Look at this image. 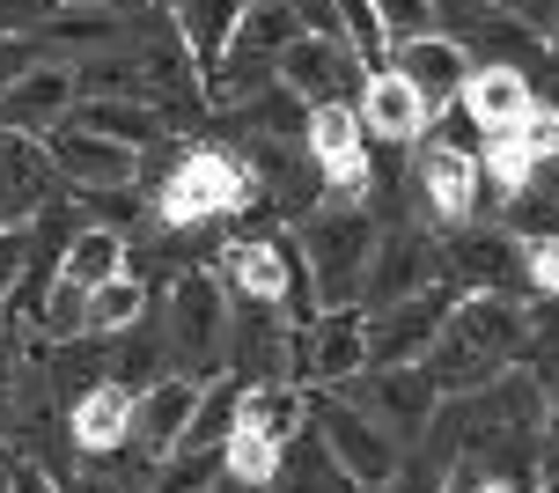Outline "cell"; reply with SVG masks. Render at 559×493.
Returning <instances> with one entry per match:
<instances>
[{
  "label": "cell",
  "instance_id": "1",
  "mask_svg": "<svg viewBox=\"0 0 559 493\" xmlns=\"http://www.w3.org/2000/svg\"><path fill=\"white\" fill-rule=\"evenodd\" d=\"M515 361H523V309L508 295H456L419 368L435 376L442 398H472V390L501 384Z\"/></svg>",
  "mask_w": 559,
  "mask_h": 493
},
{
  "label": "cell",
  "instance_id": "2",
  "mask_svg": "<svg viewBox=\"0 0 559 493\" xmlns=\"http://www.w3.org/2000/svg\"><path fill=\"white\" fill-rule=\"evenodd\" d=\"M376 221H368V207H354V199H324V207H309L302 221V258L309 266V287H317V302L324 309H346V302H361V280H368V258H376Z\"/></svg>",
  "mask_w": 559,
  "mask_h": 493
},
{
  "label": "cell",
  "instance_id": "3",
  "mask_svg": "<svg viewBox=\"0 0 559 493\" xmlns=\"http://www.w3.org/2000/svg\"><path fill=\"white\" fill-rule=\"evenodd\" d=\"M169 376H192V384H214V361L228 347V287L214 280V266H192V273L169 287Z\"/></svg>",
  "mask_w": 559,
  "mask_h": 493
},
{
  "label": "cell",
  "instance_id": "4",
  "mask_svg": "<svg viewBox=\"0 0 559 493\" xmlns=\"http://www.w3.org/2000/svg\"><path fill=\"white\" fill-rule=\"evenodd\" d=\"M309 435L324 442V457H332L354 486H391L397 471H405V449H397L361 406H346L338 390H309Z\"/></svg>",
  "mask_w": 559,
  "mask_h": 493
},
{
  "label": "cell",
  "instance_id": "5",
  "mask_svg": "<svg viewBox=\"0 0 559 493\" xmlns=\"http://www.w3.org/2000/svg\"><path fill=\"white\" fill-rule=\"evenodd\" d=\"M243 207H265V199H258V185L236 169V155L199 148V155H185V163L169 169L163 199H155V221H163V228H199V221L243 214Z\"/></svg>",
  "mask_w": 559,
  "mask_h": 493
},
{
  "label": "cell",
  "instance_id": "6",
  "mask_svg": "<svg viewBox=\"0 0 559 493\" xmlns=\"http://www.w3.org/2000/svg\"><path fill=\"white\" fill-rule=\"evenodd\" d=\"M368 368V309L346 302V309H324L317 325L287 331V384L302 390H346Z\"/></svg>",
  "mask_w": 559,
  "mask_h": 493
},
{
  "label": "cell",
  "instance_id": "7",
  "mask_svg": "<svg viewBox=\"0 0 559 493\" xmlns=\"http://www.w3.org/2000/svg\"><path fill=\"white\" fill-rule=\"evenodd\" d=\"M338 398L361 406L391 442H419L427 420H435V406H442V390H435V376L419 361H405V368H361V384H346Z\"/></svg>",
  "mask_w": 559,
  "mask_h": 493
},
{
  "label": "cell",
  "instance_id": "8",
  "mask_svg": "<svg viewBox=\"0 0 559 493\" xmlns=\"http://www.w3.org/2000/svg\"><path fill=\"white\" fill-rule=\"evenodd\" d=\"M449 287H419L413 302H391V309H368V368H405V361H427L435 331L449 317Z\"/></svg>",
  "mask_w": 559,
  "mask_h": 493
},
{
  "label": "cell",
  "instance_id": "9",
  "mask_svg": "<svg viewBox=\"0 0 559 493\" xmlns=\"http://www.w3.org/2000/svg\"><path fill=\"white\" fill-rule=\"evenodd\" d=\"M273 82L280 89H295L302 104H354V82H368L361 74V59L346 52V45H332V37H287L273 59Z\"/></svg>",
  "mask_w": 559,
  "mask_h": 493
},
{
  "label": "cell",
  "instance_id": "10",
  "mask_svg": "<svg viewBox=\"0 0 559 493\" xmlns=\"http://www.w3.org/2000/svg\"><path fill=\"white\" fill-rule=\"evenodd\" d=\"M45 163H52V177H67L74 192H133L140 185L133 148L96 140V133H82V126H52V133H45Z\"/></svg>",
  "mask_w": 559,
  "mask_h": 493
},
{
  "label": "cell",
  "instance_id": "11",
  "mask_svg": "<svg viewBox=\"0 0 559 493\" xmlns=\"http://www.w3.org/2000/svg\"><path fill=\"white\" fill-rule=\"evenodd\" d=\"M435 280H442V250H435V236L391 228V236H376V258H368V280H361V309L413 302L419 287H435Z\"/></svg>",
  "mask_w": 559,
  "mask_h": 493
},
{
  "label": "cell",
  "instance_id": "12",
  "mask_svg": "<svg viewBox=\"0 0 559 493\" xmlns=\"http://www.w3.org/2000/svg\"><path fill=\"white\" fill-rule=\"evenodd\" d=\"M67 110H74V67L67 59H29L23 74L0 89V133L45 140L52 126H67Z\"/></svg>",
  "mask_w": 559,
  "mask_h": 493
},
{
  "label": "cell",
  "instance_id": "13",
  "mask_svg": "<svg viewBox=\"0 0 559 493\" xmlns=\"http://www.w3.org/2000/svg\"><path fill=\"white\" fill-rule=\"evenodd\" d=\"M383 67H391L397 82H413L427 110H449L456 96H464V82H472V52H464L449 30H419V37H405V45H391Z\"/></svg>",
  "mask_w": 559,
  "mask_h": 493
},
{
  "label": "cell",
  "instance_id": "14",
  "mask_svg": "<svg viewBox=\"0 0 559 493\" xmlns=\"http://www.w3.org/2000/svg\"><path fill=\"white\" fill-rule=\"evenodd\" d=\"M228 361H236V384H273L287 376V317L273 302L251 295H228Z\"/></svg>",
  "mask_w": 559,
  "mask_h": 493
},
{
  "label": "cell",
  "instance_id": "15",
  "mask_svg": "<svg viewBox=\"0 0 559 493\" xmlns=\"http://www.w3.org/2000/svg\"><path fill=\"white\" fill-rule=\"evenodd\" d=\"M478 185H486L478 155L449 148V140H427V148H419L413 192L427 199V214H435V221H472V214H478Z\"/></svg>",
  "mask_w": 559,
  "mask_h": 493
},
{
  "label": "cell",
  "instance_id": "16",
  "mask_svg": "<svg viewBox=\"0 0 559 493\" xmlns=\"http://www.w3.org/2000/svg\"><path fill=\"white\" fill-rule=\"evenodd\" d=\"M199 390H206V384H192V376H163L155 390H140V398H133V427H126V442H133L140 465H163L169 449L185 442V420H192Z\"/></svg>",
  "mask_w": 559,
  "mask_h": 493
},
{
  "label": "cell",
  "instance_id": "17",
  "mask_svg": "<svg viewBox=\"0 0 559 493\" xmlns=\"http://www.w3.org/2000/svg\"><path fill=\"white\" fill-rule=\"evenodd\" d=\"M456 110H464V118H472L478 133L493 140V133L523 126V118L537 110V82L523 74V67H472V82H464ZM486 140H478V148H486Z\"/></svg>",
  "mask_w": 559,
  "mask_h": 493
},
{
  "label": "cell",
  "instance_id": "18",
  "mask_svg": "<svg viewBox=\"0 0 559 493\" xmlns=\"http://www.w3.org/2000/svg\"><path fill=\"white\" fill-rule=\"evenodd\" d=\"M243 8H251V0H177V8H169V37L185 45V59H192L199 82L228 59L236 30H243Z\"/></svg>",
  "mask_w": 559,
  "mask_h": 493
},
{
  "label": "cell",
  "instance_id": "19",
  "mask_svg": "<svg viewBox=\"0 0 559 493\" xmlns=\"http://www.w3.org/2000/svg\"><path fill=\"white\" fill-rule=\"evenodd\" d=\"M45 199H52V163H45V140L0 133V228H29Z\"/></svg>",
  "mask_w": 559,
  "mask_h": 493
},
{
  "label": "cell",
  "instance_id": "20",
  "mask_svg": "<svg viewBox=\"0 0 559 493\" xmlns=\"http://www.w3.org/2000/svg\"><path fill=\"white\" fill-rule=\"evenodd\" d=\"M126 15H104V8H52L45 23L29 30V45L37 59H67V67H82L96 52H118V37H126Z\"/></svg>",
  "mask_w": 559,
  "mask_h": 493
},
{
  "label": "cell",
  "instance_id": "21",
  "mask_svg": "<svg viewBox=\"0 0 559 493\" xmlns=\"http://www.w3.org/2000/svg\"><path fill=\"white\" fill-rule=\"evenodd\" d=\"M354 118H361V133L397 140V148H405V140H419L427 126H435V110L419 104V89H413V82H397L391 67H376V74L361 82V110H354Z\"/></svg>",
  "mask_w": 559,
  "mask_h": 493
},
{
  "label": "cell",
  "instance_id": "22",
  "mask_svg": "<svg viewBox=\"0 0 559 493\" xmlns=\"http://www.w3.org/2000/svg\"><path fill=\"white\" fill-rule=\"evenodd\" d=\"M449 273H464L478 295H508L523 287V244L501 236V228H478V236H456V244H435Z\"/></svg>",
  "mask_w": 559,
  "mask_h": 493
},
{
  "label": "cell",
  "instance_id": "23",
  "mask_svg": "<svg viewBox=\"0 0 559 493\" xmlns=\"http://www.w3.org/2000/svg\"><path fill=\"white\" fill-rule=\"evenodd\" d=\"M67 126H82V133H96V140H118V148H133V155H147V148L169 133L163 110L133 104V96H74Z\"/></svg>",
  "mask_w": 559,
  "mask_h": 493
},
{
  "label": "cell",
  "instance_id": "24",
  "mask_svg": "<svg viewBox=\"0 0 559 493\" xmlns=\"http://www.w3.org/2000/svg\"><path fill=\"white\" fill-rule=\"evenodd\" d=\"M236 427H243V435H265L273 449H287L295 435H309V390L287 384V376H273V384H243V398H236Z\"/></svg>",
  "mask_w": 559,
  "mask_h": 493
},
{
  "label": "cell",
  "instance_id": "25",
  "mask_svg": "<svg viewBox=\"0 0 559 493\" xmlns=\"http://www.w3.org/2000/svg\"><path fill=\"white\" fill-rule=\"evenodd\" d=\"M287 266H295V250H287V244H273V236H243V244H228V250H222L214 280H222L228 295L280 302V287H287Z\"/></svg>",
  "mask_w": 559,
  "mask_h": 493
},
{
  "label": "cell",
  "instance_id": "26",
  "mask_svg": "<svg viewBox=\"0 0 559 493\" xmlns=\"http://www.w3.org/2000/svg\"><path fill=\"white\" fill-rule=\"evenodd\" d=\"M126 427H133V398L118 384H96L74 398V412H67V435H74V449H88V457H118L126 449Z\"/></svg>",
  "mask_w": 559,
  "mask_h": 493
},
{
  "label": "cell",
  "instance_id": "27",
  "mask_svg": "<svg viewBox=\"0 0 559 493\" xmlns=\"http://www.w3.org/2000/svg\"><path fill=\"white\" fill-rule=\"evenodd\" d=\"M126 273V236L118 228H104V221H88V228H74L67 236V250H59V280L67 287H104V280Z\"/></svg>",
  "mask_w": 559,
  "mask_h": 493
},
{
  "label": "cell",
  "instance_id": "28",
  "mask_svg": "<svg viewBox=\"0 0 559 493\" xmlns=\"http://www.w3.org/2000/svg\"><path fill=\"white\" fill-rule=\"evenodd\" d=\"M169 376V347H163V331L140 317L133 331H118V354H111V368H104V384H118L126 398H140V390H155Z\"/></svg>",
  "mask_w": 559,
  "mask_h": 493
},
{
  "label": "cell",
  "instance_id": "29",
  "mask_svg": "<svg viewBox=\"0 0 559 493\" xmlns=\"http://www.w3.org/2000/svg\"><path fill=\"white\" fill-rule=\"evenodd\" d=\"M140 317H147V287H140L133 273H118V280H104V287H88V302H82L88 339H118V331H133Z\"/></svg>",
  "mask_w": 559,
  "mask_h": 493
},
{
  "label": "cell",
  "instance_id": "30",
  "mask_svg": "<svg viewBox=\"0 0 559 493\" xmlns=\"http://www.w3.org/2000/svg\"><path fill=\"white\" fill-rule=\"evenodd\" d=\"M236 398H243L236 376L199 390V406H192V420H185V442H177V449H214V457H222V442L236 435ZM177 449H169V457H177Z\"/></svg>",
  "mask_w": 559,
  "mask_h": 493
},
{
  "label": "cell",
  "instance_id": "31",
  "mask_svg": "<svg viewBox=\"0 0 559 493\" xmlns=\"http://www.w3.org/2000/svg\"><path fill=\"white\" fill-rule=\"evenodd\" d=\"M287 37H295L287 0H251V8H243V30H236V45H228V52H236V59H258V67H273Z\"/></svg>",
  "mask_w": 559,
  "mask_h": 493
},
{
  "label": "cell",
  "instance_id": "32",
  "mask_svg": "<svg viewBox=\"0 0 559 493\" xmlns=\"http://www.w3.org/2000/svg\"><path fill=\"white\" fill-rule=\"evenodd\" d=\"M515 368H531L537 390H559V295H545L523 317V361Z\"/></svg>",
  "mask_w": 559,
  "mask_h": 493
},
{
  "label": "cell",
  "instance_id": "33",
  "mask_svg": "<svg viewBox=\"0 0 559 493\" xmlns=\"http://www.w3.org/2000/svg\"><path fill=\"white\" fill-rule=\"evenodd\" d=\"M280 479H287L295 493H354V479L324 457V442H317V435H295L287 449H280Z\"/></svg>",
  "mask_w": 559,
  "mask_h": 493
},
{
  "label": "cell",
  "instance_id": "34",
  "mask_svg": "<svg viewBox=\"0 0 559 493\" xmlns=\"http://www.w3.org/2000/svg\"><path fill=\"white\" fill-rule=\"evenodd\" d=\"M214 479H222V457H214V449H177V457H163L133 493H206Z\"/></svg>",
  "mask_w": 559,
  "mask_h": 493
},
{
  "label": "cell",
  "instance_id": "35",
  "mask_svg": "<svg viewBox=\"0 0 559 493\" xmlns=\"http://www.w3.org/2000/svg\"><path fill=\"white\" fill-rule=\"evenodd\" d=\"M222 471L236 479V486H273L280 479V449L265 435H243V427H236V435L222 442Z\"/></svg>",
  "mask_w": 559,
  "mask_h": 493
},
{
  "label": "cell",
  "instance_id": "36",
  "mask_svg": "<svg viewBox=\"0 0 559 493\" xmlns=\"http://www.w3.org/2000/svg\"><path fill=\"white\" fill-rule=\"evenodd\" d=\"M368 8H376V23H383L391 45H405V37H419V30H435V8H427V0H368Z\"/></svg>",
  "mask_w": 559,
  "mask_h": 493
},
{
  "label": "cell",
  "instance_id": "37",
  "mask_svg": "<svg viewBox=\"0 0 559 493\" xmlns=\"http://www.w3.org/2000/svg\"><path fill=\"white\" fill-rule=\"evenodd\" d=\"M523 287L559 295V236H531V244H523Z\"/></svg>",
  "mask_w": 559,
  "mask_h": 493
},
{
  "label": "cell",
  "instance_id": "38",
  "mask_svg": "<svg viewBox=\"0 0 559 493\" xmlns=\"http://www.w3.org/2000/svg\"><path fill=\"white\" fill-rule=\"evenodd\" d=\"M23 266H29V228H0V309L23 287Z\"/></svg>",
  "mask_w": 559,
  "mask_h": 493
},
{
  "label": "cell",
  "instance_id": "39",
  "mask_svg": "<svg viewBox=\"0 0 559 493\" xmlns=\"http://www.w3.org/2000/svg\"><path fill=\"white\" fill-rule=\"evenodd\" d=\"M287 15H295L302 37H332V45H346V30H338V0H287Z\"/></svg>",
  "mask_w": 559,
  "mask_h": 493
},
{
  "label": "cell",
  "instance_id": "40",
  "mask_svg": "<svg viewBox=\"0 0 559 493\" xmlns=\"http://www.w3.org/2000/svg\"><path fill=\"white\" fill-rule=\"evenodd\" d=\"M8 493H59V479L37 465V457H23V449H15V457H8Z\"/></svg>",
  "mask_w": 559,
  "mask_h": 493
},
{
  "label": "cell",
  "instance_id": "41",
  "mask_svg": "<svg viewBox=\"0 0 559 493\" xmlns=\"http://www.w3.org/2000/svg\"><path fill=\"white\" fill-rule=\"evenodd\" d=\"M15 442V347H0V457Z\"/></svg>",
  "mask_w": 559,
  "mask_h": 493
},
{
  "label": "cell",
  "instance_id": "42",
  "mask_svg": "<svg viewBox=\"0 0 559 493\" xmlns=\"http://www.w3.org/2000/svg\"><path fill=\"white\" fill-rule=\"evenodd\" d=\"M45 15H52V0H0V23H15L29 37V30L45 23Z\"/></svg>",
  "mask_w": 559,
  "mask_h": 493
},
{
  "label": "cell",
  "instance_id": "43",
  "mask_svg": "<svg viewBox=\"0 0 559 493\" xmlns=\"http://www.w3.org/2000/svg\"><path fill=\"white\" fill-rule=\"evenodd\" d=\"M435 8V23H472V15H486L493 0H427Z\"/></svg>",
  "mask_w": 559,
  "mask_h": 493
},
{
  "label": "cell",
  "instance_id": "44",
  "mask_svg": "<svg viewBox=\"0 0 559 493\" xmlns=\"http://www.w3.org/2000/svg\"><path fill=\"white\" fill-rule=\"evenodd\" d=\"M59 493H126V486L104 479V471H74V479H59Z\"/></svg>",
  "mask_w": 559,
  "mask_h": 493
},
{
  "label": "cell",
  "instance_id": "45",
  "mask_svg": "<svg viewBox=\"0 0 559 493\" xmlns=\"http://www.w3.org/2000/svg\"><path fill=\"white\" fill-rule=\"evenodd\" d=\"M52 8H104V15H140L147 0H52Z\"/></svg>",
  "mask_w": 559,
  "mask_h": 493
},
{
  "label": "cell",
  "instance_id": "46",
  "mask_svg": "<svg viewBox=\"0 0 559 493\" xmlns=\"http://www.w3.org/2000/svg\"><path fill=\"white\" fill-rule=\"evenodd\" d=\"M478 493H515V479H478Z\"/></svg>",
  "mask_w": 559,
  "mask_h": 493
},
{
  "label": "cell",
  "instance_id": "47",
  "mask_svg": "<svg viewBox=\"0 0 559 493\" xmlns=\"http://www.w3.org/2000/svg\"><path fill=\"white\" fill-rule=\"evenodd\" d=\"M537 37H545V45H552V52H559V15H552V23H545V30H537Z\"/></svg>",
  "mask_w": 559,
  "mask_h": 493
},
{
  "label": "cell",
  "instance_id": "48",
  "mask_svg": "<svg viewBox=\"0 0 559 493\" xmlns=\"http://www.w3.org/2000/svg\"><path fill=\"white\" fill-rule=\"evenodd\" d=\"M545 493H559V465H545Z\"/></svg>",
  "mask_w": 559,
  "mask_h": 493
},
{
  "label": "cell",
  "instance_id": "49",
  "mask_svg": "<svg viewBox=\"0 0 559 493\" xmlns=\"http://www.w3.org/2000/svg\"><path fill=\"white\" fill-rule=\"evenodd\" d=\"M147 8H177V0H147Z\"/></svg>",
  "mask_w": 559,
  "mask_h": 493
},
{
  "label": "cell",
  "instance_id": "50",
  "mask_svg": "<svg viewBox=\"0 0 559 493\" xmlns=\"http://www.w3.org/2000/svg\"><path fill=\"white\" fill-rule=\"evenodd\" d=\"M243 493H265V486H243Z\"/></svg>",
  "mask_w": 559,
  "mask_h": 493
}]
</instances>
